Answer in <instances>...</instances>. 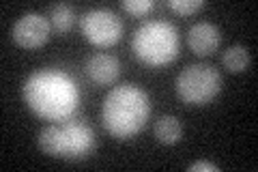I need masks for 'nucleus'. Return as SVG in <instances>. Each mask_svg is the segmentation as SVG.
<instances>
[{
  "mask_svg": "<svg viewBox=\"0 0 258 172\" xmlns=\"http://www.w3.org/2000/svg\"><path fill=\"white\" fill-rule=\"evenodd\" d=\"M153 7H155V3L153 0H123V9L129 11L132 15H136V18H140V15H147Z\"/></svg>",
  "mask_w": 258,
  "mask_h": 172,
  "instance_id": "13",
  "label": "nucleus"
},
{
  "mask_svg": "<svg viewBox=\"0 0 258 172\" xmlns=\"http://www.w3.org/2000/svg\"><path fill=\"white\" fill-rule=\"evenodd\" d=\"M151 114L149 95L134 84L114 86L103 99V127L114 138H132L138 134Z\"/></svg>",
  "mask_w": 258,
  "mask_h": 172,
  "instance_id": "2",
  "label": "nucleus"
},
{
  "mask_svg": "<svg viewBox=\"0 0 258 172\" xmlns=\"http://www.w3.org/2000/svg\"><path fill=\"white\" fill-rule=\"evenodd\" d=\"M132 47L140 61L149 65H166L179 52V35L170 22L149 20L134 32Z\"/></svg>",
  "mask_w": 258,
  "mask_h": 172,
  "instance_id": "4",
  "label": "nucleus"
},
{
  "mask_svg": "<svg viewBox=\"0 0 258 172\" xmlns=\"http://www.w3.org/2000/svg\"><path fill=\"white\" fill-rule=\"evenodd\" d=\"M74 22H76V13H74V9H71L69 5H64V3L52 5V9H50V24H52L54 30L67 32L71 26H74Z\"/></svg>",
  "mask_w": 258,
  "mask_h": 172,
  "instance_id": "11",
  "label": "nucleus"
},
{
  "mask_svg": "<svg viewBox=\"0 0 258 172\" xmlns=\"http://www.w3.org/2000/svg\"><path fill=\"white\" fill-rule=\"evenodd\" d=\"M82 35L95 45H112L123 32V22L110 9H91L80 18Z\"/></svg>",
  "mask_w": 258,
  "mask_h": 172,
  "instance_id": "6",
  "label": "nucleus"
},
{
  "mask_svg": "<svg viewBox=\"0 0 258 172\" xmlns=\"http://www.w3.org/2000/svg\"><path fill=\"white\" fill-rule=\"evenodd\" d=\"M189 170H207V172H217L215 163H209V161H194Z\"/></svg>",
  "mask_w": 258,
  "mask_h": 172,
  "instance_id": "15",
  "label": "nucleus"
},
{
  "mask_svg": "<svg viewBox=\"0 0 258 172\" xmlns=\"http://www.w3.org/2000/svg\"><path fill=\"white\" fill-rule=\"evenodd\" d=\"M24 99L28 108L45 121H64L78 105V86L64 71L41 69L24 82Z\"/></svg>",
  "mask_w": 258,
  "mask_h": 172,
  "instance_id": "1",
  "label": "nucleus"
},
{
  "mask_svg": "<svg viewBox=\"0 0 258 172\" xmlns=\"http://www.w3.org/2000/svg\"><path fill=\"white\" fill-rule=\"evenodd\" d=\"M93 144V129L82 121H58L39 134L41 151L60 159H82L84 155L91 153Z\"/></svg>",
  "mask_w": 258,
  "mask_h": 172,
  "instance_id": "3",
  "label": "nucleus"
},
{
  "mask_svg": "<svg viewBox=\"0 0 258 172\" xmlns=\"http://www.w3.org/2000/svg\"><path fill=\"white\" fill-rule=\"evenodd\" d=\"M222 61H224V65H226V69L228 71L239 73L249 65V54H247V50L243 45H232V47H228V50L224 52Z\"/></svg>",
  "mask_w": 258,
  "mask_h": 172,
  "instance_id": "12",
  "label": "nucleus"
},
{
  "mask_svg": "<svg viewBox=\"0 0 258 172\" xmlns=\"http://www.w3.org/2000/svg\"><path fill=\"white\" fill-rule=\"evenodd\" d=\"M118 61L110 54H95L86 63V73L88 78L95 80L97 84H112L118 78Z\"/></svg>",
  "mask_w": 258,
  "mask_h": 172,
  "instance_id": "9",
  "label": "nucleus"
},
{
  "mask_svg": "<svg viewBox=\"0 0 258 172\" xmlns=\"http://www.w3.org/2000/svg\"><path fill=\"white\" fill-rule=\"evenodd\" d=\"M181 134H183V127H181L179 119H174V117H161V119L155 121V138H157L159 142L174 144L181 138Z\"/></svg>",
  "mask_w": 258,
  "mask_h": 172,
  "instance_id": "10",
  "label": "nucleus"
},
{
  "mask_svg": "<svg viewBox=\"0 0 258 172\" xmlns=\"http://www.w3.org/2000/svg\"><path fill=\"white\" fill-rule=\"evenodd\" d=\"M187 43L196 54H209L220 45V30L211 22H198L187 32Z\"/></svg>",
  "mask_w": 258,
  "mask_h": 172,
  "instance_id": "8",
  "label": "nucleus"
},
{
  "mask_svg": "<svg viewBox=\"0 0 258 172\" xmlns=\"http://www.w3.org/2000/svg\"><path fill=\"white\" fill-rule=\"evenodd\" d=\"M166 5L170 7L172 11H176V13H181V15H189V13L198 11L200 7H203V0H168Z\"/></svg>",
  "mask_w": 258,
  "mask_h": 172,
  "instance_id": "14",
  "label": "nucleus"
},
{
  "mask_svg": "<svg viewBox=\"0 0 258 172\" xmlns=\"http://www.w3.org/2000/svg\"><path fill=\"white\" fill-rule=\"evenodd\" d=\"M222 88V78L217 69H213L211 65L198 63L185 67L179 78H176V93L185 103H207L220 93Z\"/></svg>",
  "mask_w": 258,
  "mask_h": 172,
  "instance_id": "5",
  "label": "nucleus"
},
{
  "mask_svg": "<svg viewBox=\"0 0 258 172\" xmlns=\"http://www.w3.org/2000/svg\"><path fill=\"white\" fill-rule=\"evenodd\" d=\"M50 35V22L41 13H26L13 24V39L22 47H39Z\"/></svg>",
  "mask_w": 258,
  "mask_h": 172,
  "instance_id": "7",
  "label": "nucleus"
}]
</instances>
